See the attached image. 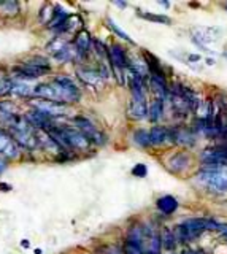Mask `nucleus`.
Here are the masks:
<instances>
[{
    "label": "nucleus",
    "instance_id": "obj_32",
    "mask_svg": "<svg viewBox=\"0 0 227 254\" xmlns=\"http://www.w3.org/2000/svg\"><path fill=\"white\" fill-rule=\"evenodd\" d=\"M219 232H221L223 235H226V237H227V224H223V226L219 227Z\"/></svg>",
    "mask_w": 227,
    "mask_h": 254
},
{
    "label": "nucleus",
    "instance_id": "obj_24",
    "mask_svg": "<svg viewBox=\"0 0 227 254\" xmlns=\"http://www.w3.org/2000/svg\"><path fill=\"white\" fill-rule=\"evenodd\" d=\"M54 11H56V5H43V8L40 10V21L43 22L45 26H48L49 22L54 18Z\"/></svg>",
    "mask_w": 227,
    "mask_h": 254
},
{
    "label": "nucleus",
    "instance_id": "obj_14",
    "mask_svg": "<svg viewBox=\"0 0 227 254\" xmlns=\"http://www.w3.org/2000/svg\"><path fill=\"white\" fill-rule=\"evenodd\" d=\"M156 205L159 208V212H162L164 214H172L177 212L178 208V200L172 196H164L161 199H157Z\"/></svg>",
    "mask_w": 227,
    "mask_h": 254
},
{
    "label": "nucleus",
    "instance_id": "obj_35",
    "mask_svg": "<svg viewBox=\"0 0 227 254\" xmlns=\"http://www.w3.org/2000/svg\"><path fill=\"white\" fill-rule=\"evenodd\" d=\"M113 3H115L116 6H119V8H126V6H127L126 2H113Z\"/></svg>",
    "mask_w": 227,
    "mask_h": 254
},
{
    "label": "nucleus",
    "instance_id": "obj_12",
    "mask_svg": "<svg viewBox=\"0 0 227 254\" xmlns=\"http://www.w3.org/2000/svg\"><path fill=\"white\" fill-rule=\"evenodd\" d=\"M129 116L132 119H145L148 116L146 99H143V100L132 99L131 103H129Z\"/></svg>",
    "mask_w": 227,
    "mask_h": 254
},
{
    "label": "nucleus",
    "instance_id": "obj_34",
    "mask_svg": "<svg viewBox=\"0 0 227 254\" xmlns=\"http://www.w3.org/2000/svg\"><path fill=\"white\" fill-rule=\"evenodd\" d=\"M5 169H6V166H5V162H3L2 159H0V175H2V173H3V171H5Z\"/></svg>",
    "mask_w": 227,
    "mask_h": 254
},
{
    "label": "nucleus",
    "instance_id": "obj_21",
    "mask_svg": "<svg viewBox=\"0 0 227 254\" xmlns=\"http://www.w3.org/2000/svg\"><path fill=\"white\" fill-rule=\"evenodd\" d=\"M0 13L5 14V16H16L19 13V3L14 2V0H5V2H0Z\"/></svg>",
    "mask_w": 227,
    "mask_h": 254
},
{
    "label": "nucleus",
    "instance_id": "obj_10",
    "mask_svg": "<svg viewBox=\"0 0 227 254\" xmlns=\"http://www.w3.org/2000/svg\"><path fill=\"white\" fill-rule=\"evenodd\" d=\"M73 46L77 49L78 59H85L89 54L91 46H92V37H91V34L86 31V29H81V31L75 35Z\"/></svg>",
    "mask_w": 227,
    "mask_h": 254
},
{
    "label": "nucleus",
    "instance_id": "obj_2",
    "mask_svg": "<svg viewBox=\"0 0 227 254\" xmlns=\"http://www.w3.org/2000/svg\"><path fill=\"white\" fill-rule=\"evenodd\" d=\"M221 224H218L215 219L207 218H191L186 219L173 229L177 243H191L194 238L202 235L205 230H219Z\"/></svg>",
    "mask_w": 227,
    "mask_h": 254
},
{
    "label": "nucleus",
    "instance_id": "obj_37",
    "mask_svg": "<svg viewBox=\"0 0 227 254\" xmlns=\"http://www.w3.org/2000/svg\"><path fill=\"white\" fill-rule=\"evenodd\" d=\"M159 3H161L162 6H165V8H169V6H170V3H169V2H159Z\"/></svg>",
    "mask_w": 227,
    "mask_h": 254
},
{
    "label": "nucleus",
    "instance_id": "obj_38",
    "mask_svg": "<svg viewBox=\"0 0 227 254\" xmlns=\"http://www.w3.org/2000/svg\"><path fill=\"white\" fill-rule=\"evenodd\" d=\"M224 8H226V10H227V3H226V5H224Z\"/></svg>",
    "mask_w": 227,
    "mask_h": 254
},
{
    "label": "nucleus",
    "instance_id": "obj_6",
    "mask_svg": "<svg viewBox=\"0 0 227 254\" xmlns=\"http://www.w3.org/2000/svg\"><path fill=\"white\" fill-rule=\"evenodd\" d=\"M77 77L80 81L92 89H100L105 81L99 69H92V67H77Z\"/></svg>",
    "mask_w": 227,
    "mask_h": 254
},
{
    "label": "nucleus",
    "instance_id": "obj_27",
    "mask_svg": "<svg viewBox=\"0 0 227 254\" xmlns=\"http://www.w3.org/2000/svg\"><path fill=\"white\" fill-rule=\"evenodd\" d=\"M148 173V169L145 164H137L134 169H132V175L134 176H137V178H145Z\"/></svg>",
    "mask_w": 227,
    "mask_h": 254
},
{
    "label": "nucleus",
    "instance_id": "obj_8",
    "mask_svg": "<svg viewBox=\"0 0 227 254\" xmlns=\"http://www.w3.org/2000/svg\"><path fill=\"white\" fill-rule=\"evenodd\" d=\"M170 140L172 143L183 145V146H192L195 143V133L189 127H170Z\"/></svg>",
    "mask_w": 227,
    "mask_h": 254
},
{
    "label": "nucleus",
    "instance_id": "obj_9",
    "mask_svg": "<svg viewBox=\"0 0 227 254\" xmlns=\"http://www.w3.org/2000/svg\"><path fill=\"white\" fill-rule=\"evenodd\" d=\"M26 119L29 121V124L34 127V129H42V130H48L51 129L52 126H54V119L49 118L48 115L42 113V111L32 108L30 111L24 115Z\"/></svg>",
    "mask_w": 227,
    "mask_h": 254
},
{
    "label": "nucleus",
    "instance_id": "obj_1",
    "mask_svg": "<svg viewBox=\"0 0 227 254\" xmlns=\"http://www.w3.org/2000/svg\"><path fill=\"white\" fill-rule=\"evenodd\" d=\"M81 97L80 87L67 75H57L51 83H40L34 87L32 99H42L48 102H54L59 105H69L77 103Z\"/></svg>",
    "mask_w": 227,
    "mask_h": 254
},
{
    "label": "nucleus",
    "instance_id": "obj_20",
    "mask_svg": "<svg viewBox=\"0 0 227 254\" xmlns=\"http://www.w3.org/2000/svg\"><path fill=\"white\" fill-rule=\"evenodd\" d=\"M137 14L140 18L146 19V21H151V22H159V24H170V18L165 16V14H156V13H151V11H141V10H137Z\"/></svg>",
    "mask_w": 227,
    "mask_h": 254
},
{
    "label": "nucleus",
    "instance_id": "obj_28",
    "mask_svg": "<svg viewBox=\"0 0 227 254\" xmlns=\"http://www.w3.org/2000/svg\"><path fill=\"white\" fill-rule=\"evenodd\" d=\"M124 254H143V251H141L140 248H135V246H132V245H127V243H126Z\"/></svg>",
    "mask_w": 227,
    "mask_h": 254
},
{
    "label": "nucleus",
    "instance_id": "obj_23",
    "mask_svg": "<svg viewBox=\"0 0 227 254\" xmlns=\"http://www.w3.org/2000/svg\"><path fill=\"white\" fill-rule=\"evenodd\" d=\"M134 141L135 145H138L141 148H146V146H151V141H149V130H145V129H138L134 132Z\"/></svg>",
    "mask_w": 227,
    "mask_h": 254
},
{
    "label": "nucleus",
    "instance_id": "obj_33",
    "mask_svg": "<svg viewBox=\"0 0 227 254\" xmlns=\"http://www.w3.org/2000/svg\"><path fill=\"white\" fill-rule=\"evenodd\" d=\"M0 189H3V191L6 192V191H10V189H11V186H10V184H5V183H0Z\"/></svg>",
    "mask_w": 227,
    "mask_h": 254
},
{
    "label": "nucleus",
    "instance_id": "obj_26",
    "mask_svg": "<svg viewBox=\"0 0 227 254\" xmlns=\"http://www.w3.org/2000/svg\"><path fill=\"white\" fill-rule=\"evenodd\" d=\"M8 94H11V78L0 77V97H5Z\"/></svg>",
    "mask_w": 227,
    "mask_h": 254
},
{
    "label": "nucleus",
    "instance_id": "obj_31",
    "mask_svg": "<svg viewBox=\"0 0 227 254\" xmlns=\"http://www.w3.org/2000/svg\"><path fill=\"white\" fill-rule=\"evenodd\" d=\"M187 59H189L191 62H199V61H200V56H199V54H189Z\"/></svg>",
    "mask_w": 227,
    "mask_h": 254
},
{
    "label": "nucleus",
    "instance_id": "obj_30",
    "mask_svg": "<svg viewBox=\"0 0 227 254\" xmlns=\"http://www.w3.org/2000/svg\"><path fill=\"white\" fill-rule=\"evenodd\" d=\"M181 254H200V251H197V250H191V248H184L183 251H181Z\"/></svg>",
    "mask_w": 227,
    "mask_h": 254
},
{
    "label": "nucleus",
    "instance_id": "obj_18",
    "mask_svg": "<svg viewBox=\"0 0 227 254\" xmlns=\"http://www.w3.org/2000/svg\"><path fill=\"white\" fill-rule=\"evenodd\" d=\"M11 94L18 95V97H26V99H32L34 87L29 86L27 83H21V81L11 80Z\"/></svg>",
    "mask_w": 227,
    "mask_h": 254
},
{
    "label": "nucleus",
    "instance_id": "obj_17",
    "mask_svg": "<svg viewBox=\"0 0 227 254\" xmlns=\"http://www.w3.org/2000/svg\"><path fill=\"white\" fill-rule=\"evenodd\" d=\"M202 162L203 164H227L224 156L219 151V148L205 149V151L202 153Z\"/></svg>",
    "mask_w": 227,
    "mask_h": 254
},
{
    "label": "nucleus",
    "instance_id": "obj_22",
    "mask_svg": "<svg viewBox=\"0 0 227 254\" xmlns=\"http://www.w3.org/2000/svg\"><path fill=\"white\" fill-rule=\"evenodd\" d=\"M69 43H70V42L64 40L62 37H56V39H51V42L46 44V51H48L49 54L54 56L56 53H59L60 49H64Z\"/></svg>",
    "mask_w": 227,
    "mask_h": 254
},
{
    "label": "nucleus",
    "instance_id": "obj_25",
    "mask_svg": "<svg viewBox=\"0 0 227 254\" xmlns=\"http://www.w3.org/2000/svg\"><path fill=\"white\" fill-rule=\"evenodd\" d=\"M107 24H108V27L111 29V31L119 37V39H123V40H126V42H129V43H134V40L131 39V37H129V35L123 31V29H119V27L116 26V22L113 21L111 18H108V19H107Z\"/></svg>",
    "mask_w": 227,
    "mask_h": 254
},
{
    "label": "nucleus",
    "instance_id": "obj_36",
    "mask_svg": "<svg viewBox=\"0 0 227 254\" xmlns=\"http://www.w3.org/2000/svg\"><path fill=\"white\" fill-rule=\"evenodd\" d=\"M22 246H24V248H29L30 246V243H29V240H22V243H21Z\"/></svg>",
    "mask_w": 227,
    "mask_h": 254
},
{
    "label": "nucleus",
    "instance_id": "obj_29",
    "mask_svg": "<svg viewBox=\"0 0 227 254\" xmlns=\"http://www.w3.org/2000/svg\"><path fill=\"white\" fill-rule=\"evenodd\" d=\"M105 254H124V251L119 250V248H115V246H111V248H108L107 251H105Z\"/></svg>",
    "mask_w": 227,
    "mask_h": 254
},
{
    "label": "nucleus",
    "instance_id": "obj_5",
    "mask_svg": "<svg viewBox=\"0 0 227 254\" xmlns=\"http://www.w3.org/2000/svg\"><path fill=\"white\" fill-rule=\"evenodd\" d=\"M19 154L21 149L14 141L13 135L3 127H0V156L6 159H16L19 158Z\"/></svg>",
    "mask_w": 227,
    "mask_h": 254
},
{
    "label": "nucleus",
    "instance_id": "obj_16",
    "mask_svg": "<svg viewBox=\"0 0 227 254\" xmlns=\"http://www.w3.org/2000/svg\"><path fill=\"white\" fill-rule=\"evenodd\" d=\"M164 116V100L162 99H154L148 107V118L151 123L161 121Z\"/></svg>",
    "mask_w": 227,
    "mask_h": 254
},
{
    "label": "nucleus",
    "instance_id": "obj_13",
    "mask_svg": "<svg viewBox=\"0 0 227 254\" xmlns=\"http://www.w3.org/2000/svg\"><path fill=\"white\" fill-rule=\"evenodd\" d=\"M81 31V19L78 14H70L69 18L64 21V24L57 29V34H75Z\"/></svg>",
    "mask_w": 227,
    "mask_h": 254
},
{
    "label": "nucleus",
    "instance_id": "obj_4",
    "mask_svg": "<svg viewBox=\"0 0 227 254\" xmlns=\"http://www.w3.org/2000/svg\"><path fill=\"white\" fill-rule=\"evenodd\" d=\"M73 124H75V129H78L83 135H85L91 145H97V146H102L107 143V137L102 130H99L97 127L94 126L92 121H89L88 118L85 116H75L73 118Z\"/></svg>",
    "mask_w": 227,
    "mask_h": 254
},
{
    "label": "nucleus",
    "instance_id": "obj_19",
    "mask_svg": "<svg viewBox=\"0 0 227 254\" xmlns=\"http://www.w3.org/2000/svg\"><path fill=\"white\" fill-rule=\"evenodd\" d=\"M161 242H162V248H165L167 251H173L177 246V238L173 230L170 227H164L162 234H161Z\"/></svg>",
    "mask_w": 227,
    "mask_h": 254
},
{
    "label": "nucleus",
    "instance_id": "obj_3",
    "mask_svg": "<svg viewBox=\"0 0 227 254\" xmlns=\"http://www.w3.org/2000/svg\"><path fill=\"white\" fill-rule=\"evenodd\" d=\"M197 181L213 192L227 191V164H203Z\"/></svg>",
    "mask_w": 227,
    "mask_h": 254
},
{
    "label": "nucleus",
    "instance_id": "obj_11",
    "mask_svg": "<svg viewBox=\"0 0 227 254\" xmlns=\"http://www.w3.org/2000/svg\"><path fill=\"white\" fill-rule=\"evenodd\" d=\"M149 141L153 146H161L164 143H172L170 140V127H164V126H154L153 129L149 130Z\"/></svg>",
    "mask_w": 227,
    "mask_h": 254
},
{
    "label": "nucleus",
    "instance_id": "obj_7",
    "mask_svg": "<svg viewBox=\"0 0 227 254\" xmlns=\"http://www.w3.org/2000/svg\"><path fill=\"white\" fill-rule=\"evenodd\" d=\"M32 103V108L42 111V113L48 115L49 118L56 119L59 116H64L65 115V105H59V103H54V102H48V100H42V99H35L30 102Z\"/></svg>",
    "mask_w": 227,
    "mask_h": 254
},
{
    "label": "nucleus",
    "instance_id": "obj_15",
    "mask_svg": "<svg viewBox=\"0 0 227 254\" xmlns=\"http://www.w3.org/2000/svg\"><path fill=\"white\" fill-rule=\"evenodd\" d=\"M187 166H189V156L184 153H178L175 156H172L170 161H169V169L172 171H175V173L183 171Z\"/></svg>",
    "mask_w": 227,
    "mask_h": 254
}]
</instances>
